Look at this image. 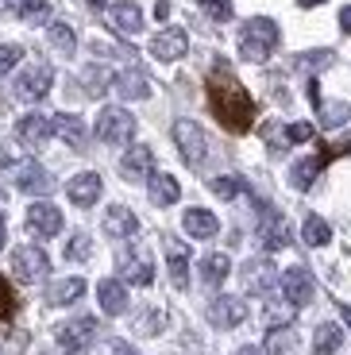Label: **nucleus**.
Returning <instances> with one entry per match:
<instances>
[{
  "label": "nucleus",
  "mask_w": 351,
  "mask_h": 355,
  "mask_svg": "<svg viewBox=\"0 0 351 355\" xmlns=\"http://www.w3.org/2000/svg\"><path fill=\"white\" fill-rule=\"evenodd\" d=\"M209 108L216 116V124L232 135H243L247 128L255 124V101L224 62L209 73Z\"/></svg>",
  "instance_id": "1"
},
{
  "label": "nucleus",
  "mask_w": 351,
  "mask_h": 355,
  "mask_svg": "<svg viewBox=\"0 0 351 355\" xmlns=\"http://www.w3.org/2000/svg\"><path fill=\"white\" fill-rule=\"evenodd\" d=\"M278 51V24L266 16H251L239 31V58L243 62H266Z\"/></svg>",
  "instance_id": "2"
},
{
  "label": "nucleus",
  "mask_w": 351,
  "mask_h": 355,
  "mask_svg": "<svg viewBox=\"0 0 351 355\" xmlns=\"http://www.w3.org/2000/svg\"><path fill=\"white\" fill-rule=\"evenodd\" d=\"M97 135H101V143H112V147L132 143V135H135V116L128 112V108L108 105L105 112L97 116Z\"/></svg>",
  "instance_id": "3"
},
{
  "label": "nucleus",
  "mask_w": 351,
  "mask_h": 355,
  "mask_svg": "<svg viewBox=\"0 0 351 355\" xmlns=\"http://www.w3.org/2000/svg\"><path fill=\"white\" fill-rule=\"evenodd\" d=\"M174 143H178V151H182V159L189 162V166H201L205 155H209V139H205L201 124H194V120H178Z\"/></svg>",
  "instance_id": "4"
},
{
  "label": "nucleus",
  "mask_w": 351,
  "mask_h": 355,
  "mask_svg": "<svg viewBox=\"0 0 351 355\" xmlns=\"http://www.w3.org/2000/svg\"><path fill=\"white\" fill-rule=\"evenodd\" d=\"M12 270H16L19 282H39V278L51 275V259H46L43 248H16L12 251Z\"/></svg>",
  "instance_id": "5"
},
{
  "label": "nucleus",
  "mask_w": 351,
  "mask_h": 355,
  "mask_svg": "<svg viewBox=\"0 0 351 355\" xmlns=\"http://www.w3.org/2000/svg\"><path fill=\"white\" fill-rule=\"evenodd\" d=\"M51 85H54V70L46 62H35V66H27L24 73H19V81H16V97L19 101H43L46 93H51Z\"/></svg>",
  "instance_id": "6"
},
{
  "label": "nucleus",
  "mask_w": 351,
  "mask_h": 355,
  "mask_svg": "<svg viewBox=\"0 0 351 355\" xmlns=\"http://www.w3.org/2000/svg\"><path fill=\"white\" fill-rule=\"evenodd\" d=\"M58 344H62V352H70V355H81L89 344H93V336H97V320L93 317H78V320H66L58 332Z\"/></svg>",
  "instance_id": "7"
},
{
  "label": "nucleus",
  "mask_w": 351,
  "mask_h": 355,
  "mask_svg": "<svg viewBox=\"0 0 351 355\" xmlns=\"http://www.w3.org/2000/svg\"><path fill=\"white\" fill-rule=\"evenodd\" d=\"M185 51H189V35H185L182 27H166V31H158L151 39V54H155L158 62H178Z\"/></svg>",
  "instance_id": "8"
},
{
  "label": "nucleus",
  "mask_w": 351,
  "mask_h": 355,
  "mask_svg": "<svg viewBox=\"0 0 351 355\" xmlns=\"http://www.w3.org/2000/svg\"><path fill=\"white\" fill-rule=\"evenodd\" d=\"M282 293H286V302H290L293 309L309 305L313 302V275H309L305 266H290V270L282 275Z\"/></svg>",
  "instance_id": "9"
},
{
  "label": "nucleus",
  "mask_w": 351,
  "mask_h": 355,
  "mask_svg": "<svg viewBox=\"0 0 351 355\" xmlns=\"http://www.w3.org/2000/svg\"><path fill=\"white\" fill-rule=\"evenodd\" d=\"M27 228L35 232L39 240H51V236L62 232V213L54 209V205H46V201H35L31 209H27Z\"/></svg>",
  "instance_id": "10"
},
{
  "label": "nucleus",
  "mask_w": 351,
  "mask_h": 355,
  "mask_svg": "<svg viewBox=\"0 0 351 355\" xmlns=\"http://www.w3.org/2000/svg\"><path fill=\"white\" fill-rule=\"evenodd\" d=\"M120 174L128 178V182H151L155 178V155H151V147H132V151L120 159Z\"/></svg>",
  "instance_id": "11"
},
{
  "label": "nucleus",
  "mask_w": 351,
  "mask_h": 355,
  "mask_svg": "<svg viewBox=\"0 0 351 355\" xmlns=\"http://www.w3.org/2000/svg\"><path fill=\"white\" fill-rule=\"evenodd\" d=\"M120 275H123V282H132V286H151L155 282L151 255L147 251H123L120 255Z\"/></svg>",
  "instance_id": "12"
},
{
  "label": "nucleus",
  "mask_w": 351,
  "mask_h": 355,
  "mask_svg": "<svg viewBox=\"0 0 351 355\" xmlns=\"http://www.w3.org/2000/svg\"><path fill=\"white\" fill-rule=\"evenodd\" d=\"M243 317H247V305L239 297H232V293H224V297H216L209 305V320L216 329H236V324H243Z\"/></svg>",
  "instance_id": "13"
},
{
  "label": "nucleus",
  "mask_w": 351,
  "mask_h": 355,
  "mask_svg": "<svg viewBox=\"0 0 351 355\" xmlns=\"http://www.w3.org/2000/svg\"><path fill=\"white\" fill-rule=\"evenodd\" d=\"M51 135H54V124L46 120V116H24V120L16 124V139L24 143V147H35V151L51 139Z\"/></svg>",
  "instance_id": "14"
},
{
  "label": "nucleus",
  "mask_w": 351,
  "mask_h": 355,
  "mask_svg": "<svg viewBox=\"0 0 351 355\" xmlns=\"http://www.w3.org/2000/svg\"><path fill=\"white\" fill-rule=\"evenodd\" d=\"M108 24H112L120 35H135V31H143L139 4H132V0H116L112 8H108Z\"/></svg>",
  "instance_id": "15"
},
{
  "label": "nucleus",
  "mask_w": 351,
  "mask_h": 355,
  "mask_svg": "<svg viewBox=\"0 0 351 355\" xmlns=\"http://www.w3.org/2000/svg\"><path fill=\"white\" fill-rule=\"evenodd\" d=\"M328 162H332V151H328V143H320V151H316L313 159H301L298 166L290 170V182H293L298 189H309V186H313V178L320 174Z\"/></svg>",
  "instance_id": "16"
},
{
  "label": "nucleus",
  "mask_w": 351,
  "mask_h": 355,
  "mask_svg": "<svg viewBox=\"0 0 351 355\" xmlns=\"http://www.w3.org/2000/svg\"><path fill=\"white\" fill-rule=\"evenodd\" d=\"M101 174H93V170H85V174H78V178H70V186H66V193H70V201L74 205H81V209H89V205H97V197H101Z\"/></svg>",
  "instance_id": "17"
},
{
  "label": "nucleus",
  "mask_w": 351,
  "mask_h": 355,
  "mask_svg": "<svg viewBox=\"0 0 351 355\" xmlns=\"http://www.w3.org/2000/svg\"><path fill=\"white\" fill-rule=\"evenodd\" d=\"M12 178H16V186L24 193H46L51 189V174H46L39 162H16L12 166Z\"/></svg>",
  "instance_id": "18"
},
{
  "label": "nucleus",
  "mask_w": 351,
  "mask_h": 355,
  "mask_svg": "<svg viewBox=\"0 0 351 355\" xmlns=\"http://www.w3.org/2000/svg\"><path fill=\"white\" fill-rule=\"evenodd\" d=\"M105 232L112 240H132L135 232H139V220H135L132 209H123V205H112L105 213Z\"/></svg>",
  "instance_id": "19"
},
{
  "label": "nucleus",
  "mask_w": 351,
  "mask_h": 355,
  "mask_svg": "<svg viewBox=\"0 0 351 355\" xmlns=\"http://www.w3.org/2000/svg\"><path fill=\"white\" fill-rule=\"evenodd\" d=\"M54 124V135H62V139L70 143L74 151H85V139H89V132H85V120L81 116H70V112H58L51 120Z\"/></svg>",
  "instance_id": "20"
},
{
  "label": "nucleus",
  "mask_w": 351,
  "mask_h": 355,
  "mask_svg": "<svg viewBox=\"0 0 351 355\" xmlns=\"http://www.w3.org/2000/svg\"><path fill=\"white\" fill-rule=\"evenodd\" d=\"M112 85H116V93H120L123 101H143V97H151V81H147V73H143V70H123V73H116Z\"/></svg>",
  "instance_id": "21"
},
{
  "label": "nucleus",
  "mask_w": 351,
  "mask_h": 355,
  "mask_svg": "<svg viewBox=\"0 0 351 355\" xmlns=\"http://www.w3.org/2000/svg\"><path fill=\"white\" fill-rule=\"evenodd\" d=\"M259 236H263V248L266 251H282V248H290V224L282 220L278 213H263V232H259Z\"/></svg>",
  "instance_id": "22"
},
{
  "label": "nucleus",
  "mask_w": 351,
  "mask_h": 355,
  "mask_svg": "<svg viewBox=\"0 0 351 355\" xmlns=\"http://www.w3.org/2000/svg\"><path fill=\"white\" fill-rule=\"evenodd\" d=\"M97 302L108 317H120V313L128 309V290H123L120 278H105V282L97 286Z\"/></svg>",
  "instance_id": "23"
},
{
  "label": "nucleus",
  "mask_w": 351,
  "mask_h": 355,
  "mask_svg": "<svg viewBox=\"0 0 351 355\" xmlns=\"http://www.w3.org/2000/svg\"><path fill=\"white\" fill-rule=\"evenodd\" d=\"M166 259H170V282L178 290L189 286V248L182 240H166Z\"/></svg>",
  "instance_id": "24"
},
{
  "label": "nucleus",
  "mask_w": 351,
  "mask_h": 355,
  "mask_svg": "<svg viewBox=\"0 0 351 355\" xmlns=\"http://www.w3.org/2000/svg\"><path fill=\"white\" fill-rule=\"evenodd\" d=\"M182 228L194 236V240H212L220 232V220L209 213V209H189V213L182 216Z\"/></svg>",
  "instance_id": "25"
},
{
  "label": "nucleus",
  "mask_w": 351,
  "mask_h": 355,
  "mask_svg": "<svg viewBox=\"0 0 351 355\" xmlns=\"http://www.w3.org/2000/svg\"><path fill=\"white\" fill-rule=\"evenodd\" d=\"M243 278H247V290H251V293H271V286H274L271 259H255V263H247L243 266Z\"/></svg>",
  "instance_id": "26"
},
{
  "label": "nucleus",
  "mask_w": 351,
  "mask_h": 355,
  "mask_svg": "<svg viewBox=\"0 0 351 355\" xmlns=\"http://www.w3.org/2000/svg\"><path fill=\"white\" fill-rule=\"evenodd\" d=\"M81 293H85V278H62V282H54L46 290V302L58 309V305H74Z\"/></svg>",
  "instance_id": "27"
},
{
  "label": "nucleus",
  "mask_w": 351,
  "mask_h": 355,
  "mask_svg": "<svg viewBox=\"0 0 351 355\" xmlns=\"http://www.w3.org/2000/svg\"><path fill=\"white\" fill-rule=\"evenodd\" d=\"M340 344H343V329L332 324V320H325V324L316 329V336H313V355H336Z\"/></svg>",
  "instance_id": "28"
},
{
  "label": "nucleus",
  "mask_w": 351,
  "mask_h": 355,
  "mask_svg": "<svg viewBox=\"0 0 351 355\" xmlns=\"http://www.w3.org/2000/svg\"><path fill=\"white\" fill-rule=\"evenodd\" d=\"M228 270H232V259L220 255V251H212V255L201 259V278H205V286H220L224 278H228Z\"/></svg>",
  "instance_id": "29"
},
{
  "label": "nucleus",
  "mask_w": 351,
  "mask_h": 355,
  "mask_svg": "<svg viewBox=\"0 0 351 355\" xmlns=\"http://www.w3.org/2000/svg\"><path fill=\"white\" fill-rule=\"evenodd\" d=\"M178 197H182L178 178H170V174H155V178H151V201H155V205H174Z\"/></svg>",
  "instance_id": "30"
},
{
  "label": "nucleus",
  "mask_w": 351,
  "mask_h": 355,
  "mask_svg": "<svg viewBox=\"0 0 351 355\" xmlns=\"http://www.w3.org/2000/svg\"><path fill=\"white\" fill-rule=\"evenodd\" d=\"M301 240H305L309 248H325V243H332V228H328L325 216H305V224H301Z\"/></svg>",
  "instance_id": "31"
},
{
  "label": "nucleus",
  "mask_w": 351,
  "mask_h": 355,
  "mask_svg": "<svg viewBox=\"0 0 351 355\" xmlns=\"http://www.w3.org/2000/svg\"><path fill=\"white\" fill-rule=\"evenodd\" d=\"M46 35H51V46L62 54V58H70V54L78 51V35H74L70 24H51L46 27Z\"/></svg>",
  "instance_id": "32"
},
{
  "label": "nucleus",
  "mask_w": 351,
  "mask_h": 355,
  "mask_svg": "<svg viewBox=\"0 0 351 355\" xmlns=\"http://www.w3.org/2000/svg\"><path fill=\"white\" fill-rule=\"evenodd\" d=\"M162 329H166V313L162 309H143L139 317H135V332H139V336H158Z\"/></svg>",
  "instance_id": "33"
},
{
  "label": "nucleus",
  "mask_w": 351,
  "mask_h": 355,
  "mask_svg": "<svg viewBox=\"0 0 351 355\" xmlns=\"http://www.w3.org/2000/svg\"><path fill=\"white\" fill-rule=\"evenodd\" d=\"M19 19L24 24H46L51 19V4L46 0H24L19 4Z\"/></svg>",
  "instance_id": "34"
},
{
  "label": "nucleus",
  "mask_w": 351,
  "mask_h": 355,
  "mask_svg": "<svg viewBox=\"0 0 351 355\" xmlns=\"http://www.w3.org/2000/svg\"><path fill=\"white\" fill-rule=\"evenodd\" d=\"M16 309H19V302H16V290L8 286V278L0 275V324L16 317Z\"/></svg>",
  "instance_id": "35"
},
{
  "label": "nucleus",
  "mask_w": 351,
  "mask_h": 355,
  "mask_svg": "<svg viewBox=\"0 0 351 355\" xmlns=\"http://www.w3.org/2000/svg\"><path fill=\"white\" fill-rule=\"evenodd\" d=\"M320 120L325 128H340L351 120V105H320Z\"/></svg>",
  "instance_id": "36"
},
{
  "label": "nucleus",
  "mask_w": 351,
  "mask_h": 355,
  "mask_svg": "<svg viewBox=\"0 0 351 355\" xmlns=\"http://www.w3.org/2000/svg\"><path fill=\"white\" fill-rule=\"evenodd\" d=\"M212 193L224 197V201H232V197L243 193V182H239V178H212Z\"/></svg>",
  "instance_id": "37"
},
{
  "label": "nucleus",
  "mask_w": 351,
  "mask_h": 355,
  "mask_svg": "<svg viewBox=\"0 0 351 355\" xmlns=\"http://www.w3.org/2000/svg\"><path fill=\"white\" fill-rule=\"evenodd\" d=\"M24 58V46H16V43H0V78L4 73H12V66Z\"/></svg>",
  "instance_id": "38"
},
{
  "label": "nucleus",
  "mask_w": 351,
  "mask_h": 355,
  "mask_svg": "<svg viewBox=\"0 0 351 355\" xmlns=\"http://www.w3.org/2000/svg\"><path fill=\"white\" fill-rule=\"evenodd\" d=\"M93 255V243H89V236L81 232V236H74L70 248H66V259H74V263H85V259Z\"/></svg>",
  "instance_id": "39"
},
{
  "label": "nucleus",
  "mask_w": 351,
  "mask_h": 355,
  "mask_svg": "<svg viewBox=\"0 0 351 355\" xmlns=\"http://www.w3.org/2000/svg\"><path fill=\"white\" fill-rule=\"evenodd\" d=\"M201 8L209 12V16L216 19V24H228L232 12H236V8H232V0H201Z\"/></svg>",
  "instance_id": "40"
},
{
  "label": "nucleus",
  "mask_w": 351,
  "mask_h": 355,
  "mask_svg": "<svg viewBox=\"0 0 351 355\" xmlns=\"http://www.w3.org/2000/svg\"><path fill=\"white\" fill-rule=\"evenodd\" d=\"M105 85H108V70L89 66V70H85V89L93 93V97H101V93H105Z\"/></svg>",
  "instance_id": "41"
},
{
  "label": "nucleus",
  "mask_w": 351,
  "mask_h": 355,
  "mask_svg": "<svg viewBox=\"0 0 351 355\" xmlns=\"http://www.w3.org/2000/svg\"><path fill=\"white\" fill-rule=\"evenodd\" d=\"M313 135H316V128L305 124V120H301V124H290V128H286V139H290V143H309Z\"/></svg>",
  "instance_id": "42"
},
{
  "label": "nucleus",
  "mask_w": 351,
  "mask_h": 355,
  "mask_svg": "<svg viewBox=\"0 0 351 355\" xmlns=\"http://www.w3.org/2000/svg\"><path fill=\"white\" fill-rule=\"evenodd\" d=\"M340 31H343V35H351V4H348V8H340Z\"/></svg>",
  "instance_id": "43"
},
{
  "label": "nucleus",
  "mask_w": 351,
  "mask_h": 355,
  "mask_svg": "<svg viewBox=\"0 0 351 355\" xmlns=\"http://www.w3.org/2000/svg\"><path fill=\"white\" fill-rule=\"evenodd\" d=\"M108 355H139V352H135L132 344H112V347H108Z\"/></svg>",
  "instance_id": "44"
},
{
  "label": "nucleus",
  "mask_w": 351,
  "mask_h": 355,
  "mask_svg": "<svg viewBox=\"0 0 351 355\" xmlns=\"http://www.w3.org/2000/svg\"><path fill=\"white\" fill-rule=\"evenodd\" d=\"M170 16V0H158L155 4V19H166Z\"/></svg>",
  "instance_id": "45"
},
{
  "label": "nucleus",
  "mask_w": 351,
  "mask_h": 355,
  "mask_svg": "<svg viewBox=\"0 0 351 355\" xmlns=\"http://www.w3.org/2000/svg\"><path fill=\"white\" fill-rule=\"evenodd\" d=\"M236 355H266V352H263V347H255V344H247V347H239Z\"/></svg>",
  "instance_id": "46"
},
{
  "label": "nucleus",
  "mask_w": 351,
  "mask_h": 355,
  "mask_svg": "<svg viewBox=\"0 0 351 355\" xmlns=\"http://www.w3.org/2000/svg\"><path fill=\"white\" fill-rule=\"evenodd\" d=\"M4 240H8V224H4V216H0V248H4Z\"/></svg>",
  "instance_id": "47"
},
{
  "label": "nucleus",
  "mask_w": 351,
  "mask_h": 355,
  "mask_svg": "<svg viewBox=\"0 0 351 355\" xmlns=\"http://www.w3.org/2000/svg\"><path fill=\"white\" fill-rule=\"evenodd\" d=\"M316 4H325V0H301V8H316Z\"/></svg>",
  "instance_id": "48"
},
{
  "label": "nucleus",
  "mask_w": 351,
  "mask_h": 355,
  "mask_svg": "<svg viewBox=\"0 0 351 355\" xmlns=\"http://www.w3.org/2000/svg\"><path fill=\"white\" fill-rule=\"evenodd\" d=\"M0 166H12V159H8V155H4V151H0Z\"/></svg>",
  "instance_id": "49"
},
{
  "label": "nucleus",
  "mask_w": 351,
  "mask_h": 355,
  "mask_svg": "<svg viewBox=\"0 0 351 355\" xmlns=\"http://www.w3.org/2000/svg\"><path fill=\"white\" fill-rule=\"evenodd\" d=\"M343 320H348V324H351V305H343Z\"/></svg>",
  "instance_id": "50"
},
{
  "label": "nucleus",
  "mask_w": 351,
  "mask_h": 355,
  "mask_svg": "<svg viewBox=\"0 0 351 355\" xmlns=\"http://www.w3.org/2000/svg\"><path fill=\"white\" fill-rule=\"evenodd\" d=\"M89 4H93V8H105V0H89Z\"/></svg>",
  "instance_id": "51"
},
{
  "label": "nucleus",
  "mask_w": 351,
  "mask_h": 355,
  "mask_svg": "<svg viewBox=\"0 0 351 355\" xmlns=\"http://www.w3.org/2000/svg\"><path fill=\"white\" fill-rule=\"evenodd\" d=\"M46 355H70V352H46Z\"/></svg>",
  "instance_id": "52"
},
{
  "label": "nucleus",
  "mask_w": 351,
  "mask_h": 355,
  "mask_svg": "<svg viewBox=\"0 0 351 355\" xmlns=\"http://www.w3.org/2000/svg\"><path fill=\"white\" fill-rule=\"evenodd\" d=\"M0 201H4V189H0Z\"/></svg>",
  "instance_id": "53"
}]
</instances>
